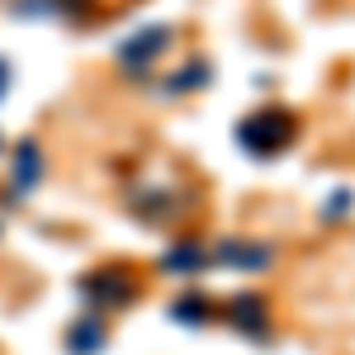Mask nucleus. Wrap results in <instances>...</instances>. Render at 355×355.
Segmentation results:
<instances>
[{
    "label": "nucleus",
    "instance_id": "7ed1b4c3",
    "mask_svg": "<svg viewBox=\"0 0 355 355\" xmlns=\"http://www.w3.org/2000/svg\"><path fill=\"white\" fill-rule=\"evenodd\" d=\"M218 256H223V261H232V266H242V270H266V266L275 261L270 246H242V242H223Z\"/></svg>",
    "mask_w": 355,
    "mask_h": 355
},
{
    "label": "nucleus",
    "instance_id": "f257e3e1",
    "mask_svg": "<svg viewBox=\"0 0 355 355\" xmlns=\"http://www.w3.org/2000/svg\"><path fill=\"white\" fill-rule=\"evenodd\" d=\"M294 137H299V119H294L289 110H279V105L256 110L242 128H237V142H242L251 157H279Z\"/></svg>",
    "mask_w": 355,
    "mask_h": 355
},
{
    "label": "nucleus",
    "instance_id": "f03ea898",
    "mask_svg": "<svg viewBox=\"0 0 355 355\" xmlns=\"http://www.w3.org/2000/svg\"><path fill=\"white\" fill-rule=\"evenodd\" d=\"M232 322L242 331H251L256 341H266V331H270V308H266V299L261 294H242V299H232Z\"/></svg>",
    "mask_w": 355,
    "mask_h": 355
},
{
    "label": "nucleus",
    "instance_id": "20e7f679",
    "mask_svg": "<svg viewBox=\"0 0 355 355\" xmlns=\"http://www.w3.org/2000/svg\"><path fill=\"white\" fill-rule=\"evenodd\" d=\"M171 313H180L185 322H204V318H214V308H209L204 299H185L180 308H171Z\"/></svg>",
    "mask_w": 355,
    "mask_h": 355
}]
</instances>
